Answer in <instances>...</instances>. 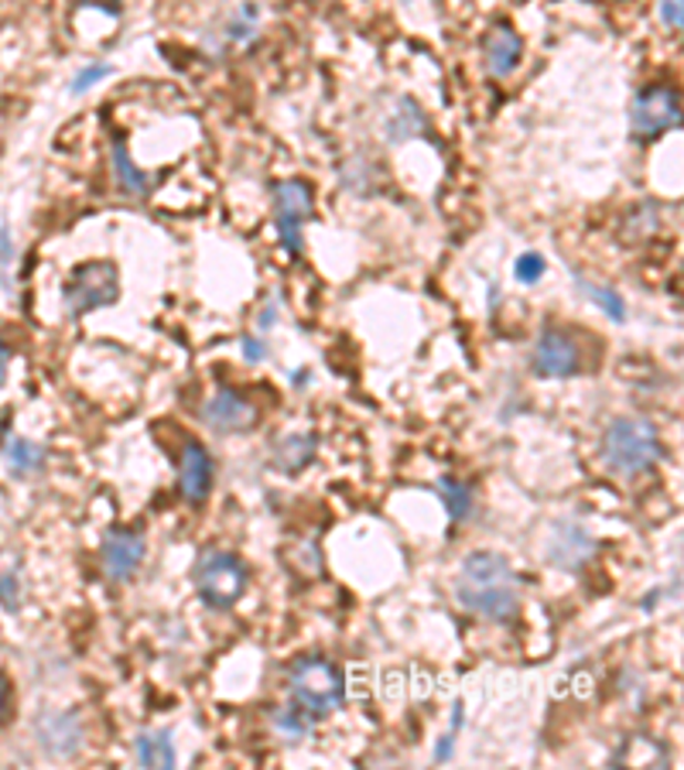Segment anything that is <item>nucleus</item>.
I'll list each match as a JSON object with an SVG mask.
<instances>
[{"label":"nucleus","instance_id":"16","mask_svg":"<svg viewBox=\"0 0 684 770\" xmlns=\"http://www.w3.org/2000/svg\"><path fill=\"white\" fill-rule=\"evenodd\" d=\"M137 750V763L140 767H175V740L171 729H144L134 740Z\"/></svg>","mask_w":684,"mask_h":770},{"label":"nucleus","instance_id":"29","mask_svg":"<svg viewBox=\"0 0 684 770\" xmlns=\"http://www.w3.org/2000/svg\"><path fill=\"white\" fill-rule=\"evenodd\" d=\"M452 750H455V732H445V737L435 743V760H439V763H445V760L452 757Z\"/></svg>","mask_w":684,"mask_h":770},{"label":"nucleus","instance_id":"26","mask_svg":"<svg viewBox=\"0 0 684 770\" xmlns=\"http://www.w3.org/2000/svg\"><path fill=\"white\" fill-rule=\"evenodd\" d=\"M661 21H664L667 28H681V24H684L681 0H661Z\"/></svg>","mask_w":684,"mask_h":770},{"label":"nucleus","instance_id":"3","mask_svg":"<svg viewBox=\"0 0 684 770\" xmlns=\"http://www.w3.org/2000/svg\"><path fill=\"white\" fill-rule=\"evenodd\" d=\"M287 695L292 706L302 709L312 722L333 716L346 698V678L329 657L302 654L287 668Z\"/></svg>","mask_w":684,"mask_h":770},{"label":"nucleus","instance_id":"7","mask_svg":"<svg viewBox=\"0 0 684 770\" xmlns=\"http://www.w3.org/2000/svg\"><path fill=\"white\" fill-rule=\"evenodd\" d=\"M312 213H315V202H312L308 182L292 179V182H277L274 186V223H277L284 251L292 257H298L302 247H305L302 230L312 220Z\"/></svg>","mask_w":684,"mask_h":770},{"label":"nucleus","instance_id":"14","mask_svg":"<svg viewBox=\"0 0 684 770\" xmlns=\"http://www.w3.org/2000/svg\"><path fill=\"white\" fill-rule=\"evenodd\" d=\"M520 55H524V42H520V34L511 24L490 28V34L483 39V59H486V68L496 80L514 76L517 65H520Z\"/></svg>","mask_w":684,"mask_h":770},{"label":"nucleus","instance_id":"8","mask_svg":"<svg viewBox=\"0 0 684 770\" xmlns=\"http://www.w3.org/2000/svg\"><path fill=\"white\" fill-rule=\"evenodd\" d=\"M630 124L636 141H657L661 134L681 124V96L671 86H646L633 96Z\"/></svg>","mask_w":684,"mask_h":770},{"label":"nucleus","instance_id":"17","mask_svg":"<svg viewBox=\"0 0 684 770\" xmlns=\"http://www.w3.org/2000/svg\"><path fill=\"white\" fill-rule=\"evenodd\" d=\"M4 463H8L11 476H18V479L34 476V473H42V466H45V449L39 442L14 435L4 445Z\"/></svg>","mask_w":684,"mask_h":770},{"label":"nucleus","instance_id":"5","mask_svg":"<svg viewBox=\"0 0 684 770\" xmlns=\"http://www.w3.org/2000/svg\"><path fill=\"white\" fill-rule=\"evenodd\" d=\"M117 295H120V274H117V264H111V261L80 264L69 274V282L62 288L69 319H83V315L93 308L114 305Z\"/></svg>","mask_w":684,"mask_h":770},{"label":"nucleus","instance_id":"12","mask_svg":"<svg viewBox=\"0 0 684 770\" xmlns=\"http://www.w3.org/2000/svg\"><path fill=\"white\" fill-rule=\"evenodd\" d=\"M178 489H182V500L192 507L206 504L212 489V456L206 452V445L192 439H186L182 460H178Z\"/></svg>","mask_w":684,"mask_h":770},{"label":"nucleus","instance_id":"33","mask_svg":"<svg viewBox=\"0 0 684 770\" xmlns=\"http://www.w3.org/2000/svg\"><path fill=\"white\" fill-rule=\"evenodd\" d=\"M462 729V703H455V716H452V732Z\"/></svg>","mask_w":684,"mask_h":770},{"label":"nucleus","instance_id":"1","mask_svg":"<svg viewBox=\"0 0 684 770\" xmlns=\"http://www.w3.org/2000/svg\"><path fill=\"white\" fill-rule=\"evenodd\" d=\"M455 600L490 623H514L520 613V576L496 551H473L455 576Z\"/></svg>","mask_w":684,"mask_h":770},{"label":"nucleus","instance_id":"11","mask_svg":"<svg viewBox=\"0 0 684 770\" xmlns=\"http://www.w3.org/2000/svg\"><path fill=\"white\" fill-rule=\"evenodd\" d=\"M592 555H596V541H592V535L582 528V524L558 520L551 528V538H548L551 566H558L565 572H582Z\"/></svg>","mask_w":684,"mask_h":770},{"label":"nucleus","instance_id":"2","mask_svg":"<svg viewBox=\"0 0 684 770\" xmlns=\"http://www.w3.org/2000/svg\"><path fill=\"white\" fill-rule=\"evenodd\" d=\"M664 460V442L651 418H617L602 432V463L623 479L640 476Z\"/></svg>","mask_w":684,"mask_h":770},{"label":"nucleus","instance_id":"32","mask_svg":"<svg viewBox=\"0 0 684 770\" xmlns=\"http://www.w3.org/2000/svg\"><path fill=\"white\" fill-rule=\"evenodd\" d=\"M274 315H277V308H274V305H267V312L261 315V329H267V326L274 323Z\"/></svg>","mask_w":684,"mask_h":770},{"label":"nucleus","instance_id":"20","mask_svg":"<svg viewBox=\"0 0 684 770\" xmlns=\"http://www.w3.org/2000/svg\"><path fill=\"white\" fill-rule=\"evenodd\" d=\"M114 175H117V186L127 192V196H144L148 192V175H144L134 161H130V155H127V148L117 141L114 145Z\"/></svg>","mask_w":684,"mask_h":770},{"label":"nucleus","instance_id":"27","mask_svg":"<svg viewBox=\"0 0 684 770\" xmlns=\"http://www.w3.org/2000/svg\"><path fill=\"white\" fill-rule=\"evenodd\" d=\"M243 357H246L250 363H261V360H267V346H264L261 339H254V336H246V339H243Z\"/></svg>","mask_w":684,"mask_h":770},{"label":"nucleus","instance_id":"6","mask_svg":"<svg viewBox=\"0 0 684 770\" xmlns=\"http://www.w3.org/2000/svg\"><path fill=\"white\" fill-rule=\"evenodd\" d=\"M530 367L537 377L565 380V377H575V373L586 370V349L571 329L548 326V329H541V336H537V342H534Z\"/></svg>","mask_w":684,"mask_h":770},{"label":"nucleus","instance_id":"24","mask_svg":"<svg viewBox=\"0 0 684 770\" xmlns=\"http://www.w3.org/2000/svg\"><path fill=\"white\" fill-rule=\"evenodd\" d=\"M545 267H548V264H545L541 254H520L517 264H514V274H517L520 285H537V282H541Z\"/></svg>","mask_w":684,"mask_h":770},{"label":"nucleus","instance_id":"4","mask_svg":"<svg viewBox=\"0 0 684 770\" xmlns=\"http://www.w3.org/2000/svg\"><path fill=\"white\" fill-rule=\"evenodd\" d=\"M192 582H196L199 600L209 610H233L250 586V572L236 555L209 548L199 555V562L192 569Z\"/></svg>","mask_w":684,"mask_h":770},{"label":"nucleus","instance_id":"28","mask_svg":"<svg viewBox=\"0 0 684 770\" xmlns=\"http://www.w3.org/2000/svg\"><path fill=\"white\" fill-rule=\"evenodd\" d=\"M11 257H14V243H11V230L8 226H0V264H11Z\"/></svg>","mask_w":684,"mask_h":770},{"label":"nucleus","instance_id":"18","mask_svg":"<svg viewBox=\"0 0 684 770\" xmlns=\"http://www.w3.org/2000/svg\"><path fill=\"white\" fill-rule=\"evenodd\" d=\"M435 489H439V497H442V504H445V510H449V517H452L455 524L473 514V507H476L473 486H465V483L455 479V476H442V479L435 483Z\"/></svg>","mask_w":684,"mask_h":770},{"label":"nucleus","instance_id":"10","mask_svg":"<svg viewBox=\"0 0 684 770\" xmlns=\"http://www.w3.org/2000/svg\"><path fill=\"white\" fill-rule=\"evenodd\" d=\"M144 555H148V541H144V535H137V531L111 528L103 535L99 562H103V572L111 582H127L140 569Z\"/></svg>","mask_w":684,"mask_h":770},{"label":"nucleus","instance_id":"22","mask_svg":"<svg viewBox=\"0 0 684 770\" xmlns=\"http://www.w3.org/2000/svg\"><path fill=\"white\" fill-rule=\"evenodd\" d=\"M575 285H579L582 288V295H589L606 315H609V319H617V323H623L627 319V308H623V298L613 292V288H599V285H592V282H586V277L582 274H575Z\"/></svg>","mask_w":684,"mask_h":770},{"label":"nucleus","instance_id":"23","mask_svg":"<svg viewBox=\"0 0 684 770\" xmlns=\"http://www.w3.org/2000/svg\"><path fill=\"white\" fill-rule=\"evenodd\" d=\"M312 726H315V722H312L302 709H295L292 703H287L284 709H274V729L281 732V737H287V740H302V737H308Z\"/></svg>","mask_w":684,"mask_h":770},{"label":"nucleus","instance_id":"9","mask_svg":"<svg viewBox=\"0 0 684 770\" xmlns=\"http://www.w3.org/2000/svg\"><path fill=\"white\" fill-rule=\"evenodd\" d=\"M261 422V411L254 401H246L240 391H215L206 408H202V425L220 432V435H240V432H250Z\"/></svg>","mask_w":684,"mask_h":770},{"label":"nucleus","instance_id":"25","mask_svg":"<svg viewBox=\"0 0 684 770\" xmlns=\"http://www.w3.org/2000/svg\"><path fill=\"white\" fill-rule=\"evenodd\" d=\"M111 73H114V65H106V62H93V65H86L83 73L76 76V83H72V93H76V96H83L86 89H93L99 80H106Z\"/></svg>","mask_w":684,"mask_h":770},{"label":"nucleus","instance_id":"31","mask_svg":"<svg viewBox=\"0 0 684 770\" xmlns=\"http://www.w3.org/2000/svg\"><path fill=\"white\" fill-rule=\"evenodd\" d=\"M8 367H11V349L0 342V388H4V380H8Z\"/></svg>","mask_w":684,"mask_h":770},{"label":"nucleus","instance_id":"30","mask_svg":"<svg viewBox=\"0 0 684 770\" xmlns=\"http://www.w3.org/2000/svg\"><path fill=\"white\" fill-rule=\"evenodd\" d=\"M8 706H11V685H8L4 672H0V722H4V716H8Z\"/></svg>","mask_w":684,"mask_h":770},{"label":"nucleus","instance_id":"15","mask_svg":"<svg viewBox=\"0 0 684 770\" xmlns=\"http://www.w3.org/2000/svg\"><path fill=\"white\" fill-rule=\"evenodd\" d=\"M318 452V439L315 435H284L277 439L274 452H271V463L281 473H302Z\"/></svg>","mask_w":684,"mask_h":770},{"label":"nucleus","instance_id":"19","mask_svg":"<svg viewBox=\"0 0 684 770\" xmlns=\"http://www.w3.org/2000/svg\"><path fill=\"white\" fill-rule=\"evenodd\" d=\"M424 130V114L418 110V103L411 96L401 99V110L390 117L387 124V137L390 141H408V137H418Z\"/></svg>","mask_w":684,"mask_h":770},{"label":"nucleus","instance_id":"21","mask_svg":"<svg viewBox=\"0 0 684 770\" xmlns=\"http://www.w3.org/2000/svg\"><path fill=\"white\" fill-rule=\"evenodd\" d=\"M0 606L8 613L21 610V572L11 555H0Z\"/></svg>","mask_w":684,"mask_h":770},{"label":"nucleus","instance_id":"13","mask_svg":"<svg viewBox=\"0 0 684 770\" xmlns=\"http://www.w3.org/2000/svg\"><path fill=\"white\" fill-rule=\"evenodd\" d=\"M39 747L52 757H76L83 747V722L76 713H52L39 719Z\"/></svg>","mask_w":684,"mask_h":770}]
</instances>
